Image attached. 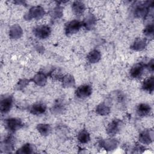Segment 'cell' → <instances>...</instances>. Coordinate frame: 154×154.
<instances>
[{
	"label": "cell",
	"instance_id": "6da1fadb",
	"mask_svg": "<svg viewBox=\"0 0 154 154\" xmlns=\"http://www.w3.org/2000/svg\"><path fill=\"white\" fill-rule=\"evenodd\" d=\"M153 1H138L132 6V14L136 18L146 19L153 10Z\"/></svg>",
	"mask_w": 154,
	"mask_h": 154
},
{
	"label": "cell",
	"instance_id": "7a4b0ae2",
	"mask_svg": "<svg viewBox=\"0 0 154 154\" xmlns=\"http://www.w3.org/2000/svg\"><path fill=\"white\" fill-rule=\"evenodd\" d=\"M4 125L5 128L11 134L16 132L24 125L21 119L16 117H10L4 119Z\"/></svg>",
	"mask_w": 154,
	"mask_h": 154
},
{
	"label": "cell",
	"instance_id": "3957f363",
	"mask_svg": "<svg viewBox=\"0 0 154 154\" xmlns=\"http://www.w3.org/2000/svg\"><path fill=\"white\" fill-rule=\"evenodd\" d=\"M45 10L42 6H33L25 13L23 17L26 20H39L45 14Z\"/></svg>",
	"mask_w": 154,
	"mask_h": 154
},
{
	"label": "cell",
	"instance_id": "277c9868",
	"mask_svg": "<svg viewBox=\"0 0 154 154\" xmlns=\"http://www.w3.org/2000/svg\"><path fill=\"white\" fill-rule=\"evenodd\" d=\"M123 122L122 120L115 119L110 122L106 128V132L110 137H113L122 130Z\"/></svg>",
	"mask_w": 154,
	"mask_h": 154
},
{
	"label": "cell",
	"instance_id": "5b68a950",
	"mask_svg": "<svg viewBox=\"0 0 154 154\" xmlns=\"http://www.w3.org/2000/svg\"><path fill=\"white\" fill-rule=\"evenodd\" d=\"M82 26L83 25L82 21L76 19L69 21L65 24V34L67 36H70L77 33Z\"/></svg>",
	"mask_w": 154,
	"mask_h": 154
},
{
	"label": "cell",
	"instance_id": "8992f818",
	"mask_svg": "<svg viewBox=\"0 0 154 154\" xmlns=\"http://www.w3.org/2000/svg\"><path fill=\"white\" fill-rule=\"evenodd\" d=\"M13 104V97L10 94H5L1 97L0 101V111L2 114H6L11 110Z\"/></svg>",
	"mask_w": 154,
	"mask_h": 154
},
{
	"label": "cell",
	"instance_id": "52a82bcc",
	"mask_svg": "<svg viewBox=\"0 0 154 154\" xmlns=\"http://www.w3.org/2000/svg\"><path fill=\"white\" fill-rule=\"evenodd\" d=\"M93 88L91 85L83 84L79 86L75 91V96L79 99H85L92 94Z\"/></svg>",
	"mask_w": 154,
	"mask_h": 154
},
{
	"label": "cell",
	"instance_id": "ba28073f",
	"mask_svg": "<svg viewBox=\"0 0 154 154\" xmlns=\"http://www.w3.org/2000/svg\"><path fill=\"white\" fill-rule=\"evenodd\" d=\"M15 138L12 135L7 136L1 141L0 148L1 152L11 153L14 149Z\"/></svg>",
	"mask_w": 154,
	"mask_h": 154
},
{
	"label": "cell",
	"instance_id": "9c48e42d",
	"mask_svg": "<svg viewBox=\"0 0 154 154\" xmlns=\"http://www.w3.org/2000/svg\"><path fill=\"white\" fill-rule=\"evenodd\" d=\"M32 32L35 37L43 40L49 37L51 33V29L48 25H39L33 28Z\"/></svg>",
	"mask_w": 154,
	"mask_h": 154
},
{
	"label": "cell",
	"instance_id": "30bf717a",
	"mask_svg": "<svg viewBox=\"0 0 154 154\" xmlns=\"http://www.w3.org/2000/svg\"><path fill=\"white\" fill-rule=\"evenodd\" d=\"M99 146L106 151H112L115 150L119 144V141L117 139L111 137L106 139L100 140L99 142Z\"/></svg>",
	"mask_w": 154,
	"mask_h": 154
},
{
	"label": "cell",
	"instance_id": "8fae6325",
	"mask_svg": "<svg viewBox=\"0 0 154 154\" xmlns=\"http://www.w3.org/2000/svg\"><path fill=\"white\" fill-rule=\"evenodd\" d=\"M153 131L152 129H145L142 131L138 135V140L143 144L148 145L153 142Z\"/></svg>",
	"mask_w": 154,
	"mask_h": 154
},
{
	"label": "cell",
	"instance_id": "7c38bea8",
	"mask_svg": "<svg viewBox=\"0 0 154 154\" xmlns=\"http://www.w3.org/2000/svg\"><path fill=\"white\" fill-rule=\"evenodd\" d=\"M46 105L41 102H36L28 107V111L35 116H40L45 114L46 111Z\"/></svg>",
	"mask_w": 154,
	"mask_h": 154
},
{
	"label": "cell",
	"instance_id": "4fadbf2b",
	"mask_svg": "<svg viewBox=\"0 0 154 154\" xmlns=\"http://www.w3.org/2000/svg\"><path fill=\"white\" fill-rule=\"evenodd\" d=\"M145 69V64L140 62L133 65L129 70L131 77L134 79L140 78L143 74Z\"/></svg>",
	"mask_w": 154,
	"mask_h": 154
},
{
	"label": "cell",
	"instance_id": "5bb4252c",
	"mask_svg": "<svg viewBox=\"0 0 154 154\" xmlns=\"http://www.w3.org/2000/svg\"><path fill=\"white\" fill-rule=\"evenodd\" d=\"M115 102L117 106H123L125 104L126 96L125 94L121 91H115L111 94L109 98V101Z\"/></svg>",
	"mask_w": 154,
	"mask_h": 154
},
{
	"label": "cell",
	"instance_id": "9a60e30c",
	"mask_svg": "<svg viewBox=\"0 0 154 154\" xmlns=\"http://www.w3.org/2000/svg\"><path fill=\"white\" fill-rule=\"evenodd\" d=\"M97 19L91 13H88L84 17L82 22L83 27L87 30H91L94 28L96 24Z\"/></svg>",
	"mask_w": 154,
	"mask_h": 154
},
{
	"label": "cell",
	"instance_id": "2e32d148",
	"mask_svg": "<svg viewBox=\"0 0 154 154\" xmlns=\"http://www.w3.org/2000/svg\"><path fill=\"white\" fill-rule=\"evenodd\" d=\"M66 109V104L63 99H58L56 100L50 109V111L52 114L55 115H58L62 114Z\"/></svg>",
	"mask_w": 154,
	"mask_h": 154
},
{
	"label": "cell",
	"instance_id": "e0dca14e",
	"mask_svg": "<svg viewBox=\"0 0 154 154\" xmlns=\"http://www.w3.org/2000/svg\"><path fill=\"white\" fill-rule=\"evenodd\" d=\"M9 37L11 39L17 40L23 35V29L18 24L13 25L9 29Z\"/></svg>",
	"mask_w": 154,
	"mask_h": 154
},
{
	"label": "cell",
	"instance_id": "ac0fdd59",
	"mask_svg": "<svg viewBox=\"0 0 154 154\" xmlns=\"http://www.w3.org/2000/svg\"><path fill=\"white\" fill-rule=\"evenodd\" d=\"M147 46V38L138 37L135 39L132 45L131 49L135 51H141L144 50Z\"/></svg>",
	"mask_w": 154,
	"mask_h": 154
},
{
	"label": "cell",
	"instance_id": "d6986e66",
	"mask_svg": "<svg viewBox=\"0 0 154 154\" xmlns=\"http://www.w3.org/2000/svg\"><path fill=\"white\" fill-rule=\"evenodd\" d=\"M152 111L150 105L146 103H141L137 106L136 114L139 117H145L148 116Z\"/></svg>",
	"mask_w": 154,
	"mask_h": 154
},
{
	"label": "cell",
	"instance_id": "ffe728a7",
	"mask_svg": "<svg viewBox=\"0 0 154 154\" xmlns=\"http://www.w3.org/2000/svg\"><path fill=\"white\" fill-rule=\"evenodd\" d=\"M71 8L73 14L76 16H81L85 10V5L82 1H75L73 2Z\"/></svg>",
	"mask_w": 154,
	"mask_h": 154
},
{
	"label": "cell",
	"instance_id": "44dd1931",
	"mask_svg": "<svg viewBox=\"0 0 154 154\" xmlns=\"http://www.w3.org/2000/svg\"><path fill=\"white\" fill-rule=\"evenodd\" d=\"M47 78V75L45 73L39 72H37L31 79H30V80L37 85L43 87L46 84Z\"/></svg>",
	"mask_w": 154,
	"mask_h": 154
},
{
	"label": "cell",
	"instance_id": "7402d4cb",
	"mask_svg": "<svg viewBox=\"0 0 154 154\" xmlns=\"http://www.w3.org/2000/svg\"><path fill=\"white\" fill-rule=\"evenodd\" d=\"M96 112L102 116H108L111 112V106L106 102H102L97 105L95 108Z\"/></svg>",
	"mask_w": 154,
	"mask_h": 154
},
{
	"label": "cell",
	"instance_id": "603a6c76",
	"mask_svg": "<svg viewBox=\"0 0 154 154\" xmlns=\"http://www.w3.org/2000/svg\"><path fill=\"white\" fill-rule=\"evenodd\" d=\"M141 88L143 90L148 92L152 93L154 90V77L151 76L150 77L146 79L142 83Z\"/></svg>",
	"mask_w": 154,
	"mask_h": 154
},
{
	"label": "cell",
	"instance_id": "cb8c5ba5",
	"mask_svg": "<svg viewBox=\"0 0 154 154\" xmlns=\"http://www.w3.org/2000/svg\"><path fill=\"white\" fill-rule=\"evenodd\" d=\"M63 14V7L59 5H57L50 12L51 19L52 21H55L60 19Z\"/></svg>",
	"mask_w": 154,
	"mask_h": 154
},
{
	"label": "cell",
	"instance_id": "d4e9b609",
	"mask_svg": "<svg viewBox=\"0 0 154 154\" xmlns=\"http://www.w3.org/2000/svg\"><path fill=\"white\" fill-rule=\"evenodd\" d=\"M62 85L64 88H72L75 85V80L74 77L70 74L63 75L61 80Z\"/></svg>",
	"mask_w": 154,
	"mask_h": 154
},
{
	"label": "cell",
	"instance_id": "484cf974",
	"mask_svg": "<svg viewBox=\"0 0 154 154\" xmlns=\"http://www.w3.org/2000/svg\"><path fill=\"white\" fill-rule=\"evenodd\" d=\"M36 129L40 133V134L44 137L49 135L52 131V128L51 125L48 123L38 124L36 126Z\"/></svg>",
	"mask_w": 154,
	"mask_h": 154
},
{
	"label": "cell",
	"instance_id": "4316f807",
	"mask_svg": "<svg viewBox=\"0 0 154 154\" xmlns=\"http://www.w3.org/2000/svg\"><path fill=\"white\" fill-rule=\"evenodd\" d=\"M101 54L99 51L96 49H94L90 51L87 56V59L88 61L91 64H94L99 62Z\"/></svg>",
	"mask_w": 154,
	"mask_h": 154
},
{
	"label": "cell",
	"instance_id": "83f0119b",
	"mask_svg": "<svg viewBox=\"0 0 154 154\" xmlns=\"http://www.w3.org/2000/svg\"><path fill=\"white\" fill-rule=\"evenodd\" d=\"M77 140L81 144H86L90 140V134L86 129H82L77 135Z\"/></svg>",
	"mask_w": 154,
	"mask_h": 154
},
{
	"label": "cell",
	"instance_id": "f1b7e54d",
	"mask_svg": "<svg viewBox=\"0 0 154 154\" xmlns=\"http://www.w3.org/2000/svg\"><path fill=\"white\" fill-rule=\"evenodd\" d=\"M34 152V147L30 143H25L16 152L18 154H31Z\"/></svg>",
	"mask_w": 154,
	"mask_h": 154
},
{
	"label": "cell",
	"instance_id": "f546056e",
	"mask_svg": "<svg viewBox=\"0 0 154 154\" xmlns=\"http://www.w3.org/2000/svg\"><path fill=\"white\" fill-rule=\"evenodd\" d=\"M153 32H154V25L153 23H147L145 28L143 29V34L146 37V38L153 39Z\"/></svg>",
	"mask_w": 154,
	"mask_h": 154
},
{
	"label": "cell",
	"instance_id": "4dcf8cb0",
	"mask_svg": "<svg viewBox=\"0 0 154 154\" xmlns=\"http://www.w3.org/2000/svg\"><path fill=\"white\" fill-rule=\"evenodd\" d=\"M49 76L55 80L61 81L63 75L61 73V71L58 68H54L52 69L49 73Z\"/></svg>",
	"mask_w": 154,
	"mask_h": 154
},
{
	"label": "cell",
	"instance_id": "1f68e13d",
	"mask_svg": "<svg viewBox=\"0 0 154 154\" xmlns=\"http://www.w3.org/2000/svg\"><path fill=\"white\" fill-rule=\"evenodd\" d=\"M31 81L30 79H20L19 81L17 82V83L16 85V88L17 90H23L29 83Z\"/></svg>",
	"mask_w": 154,
	"mask_h": 154
},
{
	"label": "cell",
	"instance_id": "d6a6232c",
	"mask_svg": "<svg viewBox=\"0 0 154 154\" xmlns=\"http://www.w3.org/2000/svg\"><path fill=\"white\" fill-rule=\"evenodd\" d=\"M145 69H147L149 71L153 72L154 70V60L151 59L147 64H145Z\"/></svg>",
	"mask_w": 154,
	"mask_h": 154
},
{
	"label": "cell",
	"instance_id": "836d02e7",
	"mask_svg": "<svg viewBox=\"0 0 154 154\" xmlns=\"http://www.w3.org/2000/svg\"><path fill=\"white\" fill-rule=\"evenodd\" d=\"M145 149V147L142 145H136L135 147L133 149L132 153H142L143 150Z\"/></svg>",
	"mask_w": 154,
	"mask_h": 154
}]
</instances>
